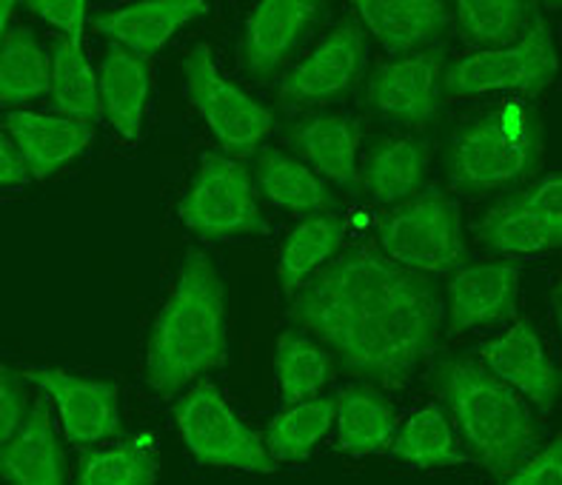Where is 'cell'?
Instances as JSON below:
<instances>
[{
	"label": "cell",
	"instance_id": "obj_15",
	"mask_svg": "<svg viewBox=\"0 0 562 485\" xmlns=\"http://www.w3.org/2000/svg\"><path fill=\"white\" fill-rule=\"evenodd\" d=\"M520 266L480 263L457 271L449 283V337L465 328L497 323L517 314Z\"/></svg>",
	"mask_w": 562,
	"mask_h": 485
},
{
	"label": "cell",
	"instance_id": "obj_31",
	"mask_svg": "<svg viewBox=\"0 0 562 485\" xmlns=\"http://www.w3.org/2000/svg\"><path fill=\"white\" fill-rule=\"evenodd\" d=\"M342 235H346V223L337 214H314V217L300 223L280 249L278 271L285 292H297L300 285L306 283L308 274H314L328 257L340 249Z\"/></svg>",
	"mask_w": 562,
	"mask_h": 485
},
{
	"label": "cell",
	"instance_id": "obj_23",
	"mask_svg": "<svg viewBox=\"0 0 562 485\" xmlns=\"http://www.w3.org/2000/svg\"><path fill=\"white\" fill-rule=\"evenodd\" d=\"M300 157H306L314 169L340 185H355L357 146H360V123L340 114H317L306 117L289 135Z\"/></svg>",
	"mask_w": 562,
	"mask_h": 485
},
{
	"label": "cell",
	"instance_id": "obj_34",
	"mask_svg": "<svg viewBox=\"0 0 562 485\" xmlns=\"http://www.w3.org/2000/svg\"><path fill=\"white\" fill-rule=\"evenodd\" d=\"M26 414L29 408L21 374L12 365H3L0 369V442H7L23 426Z\"/></svg>",
	"mask_w": 562,
	"mask_h": 485
},
{
	"label": "cell",
	"instance_id": "obj_25",
	"mask_svg": "<svg viewBox=\"0 0 562 485\" xmlns=\"http://www.w3.org/2000/svg\"><path fill=\"white\" fill-rule=\"evenodd\" d=\"M255 178L266 198L289 212L317 214L335 206V198L326 183L306 163H300L278 149H266L257 155Z\"/></svg>",
	"mask_w": 562,
	"mask_h": 485
},
{
	"label": "cell",
	"instance_id": "obj_9",
	"mask_svg": "<svg viewBox=\"0 0 562 485\" xmlns=\"http://www.w3.org/2000/svg\"><path fill=\"white\" fill-rule=\"evenodd\" d=\"M186 98L192 100L198 112L206 117L209 126L221 140L228 157H246L260 146L266 135L274 128V114L257 106L255 100L237 86L221 78L214 69L212 52L200 43L192 55L186 57Z\"/></svg>",
	"mask_w": 562,
	"mask_h": 485
},
{
	"label": "cell",
	"instance_id": "obj_10",
	"mask_svg": "<svg viewBox=\"0 0 562 485\" xmlns=\"http://www.w3.org/2000/svg\"><path fill=\"white\" fill-rule=\"evenodd\" d=\"M485 249L503 255H546L562 246V178L546 174L537 185L485 214L477 226Z\"/></svg>",
	"mask_w": 562,
	"mask_h": 485
},
{
	"label": "cell",
	"instance_id": "obj_4",
	"mask_svg": "<svg viewBox=\"0 0 562 485\" xmlns=\"http://www.w3.org/2000/svg\"><path fill=\"white\" fill-rule=\"evenodd\" d=\"M542 151L540 117L522 103H506L457 132L446 169L460 192L485 194L535 174Z\"/></svg>",
	"mask_w": 562,
	"mask_h": 485
},
{
	"label": "cell",
	"instance_id": "obj_38",
	"mask_svg": "<svg viewBox=\"0 0 562 485\" xmlns=\"http://www.w3.org/2000/svg\"><path fill=\"white\" fill-rule=\"evenodd\" d=\"M0 26H3V32H9V21H12V14H14V3L12 0H3V3H0Z\"/></svg>",
	"mask_w": 562,
	"mask_h": 485
},
{
	"label": "cell",
	"instance_id": "obj_29",
	"mask_svg": "<svg viewBox=\"0 0 562 485\" xmlns=\"http://www.w3.org/2000/svg\"><path fill=\"white\" fill-rule=\"evenodd\" d=\"M337 417V397H312L292 403V408L278 414L266 428L263 442L278 463L303 460L308 451L328 435Z\"/></svg>",
	"mask_w": 562,
	"mask_h": 485
},
{
	"label": "cell",
	"instance_id": "obj_26",
	"mask_svg": "<svg viewBox=\"0 0 562 485\" xmlns=\"http://www.w3.org/2000/svg\"><path fill=\"white\" fill-rule=\"evenodd\" d=\"M100 80L86 60L80 43L69 37H57L52 52V100L60 117H71L86 126L100 121L103 100H100Z\"/></svg>",
	"mask_w": 562,
	"mask_h": 485
},
{
	"label": "cell",
	"instance_id": "obj_28",
	"mask_svg": "<svg viewBox=\"0 0 562 485\" xmlns=\"http://www.w3.org/2000/svg\"><path fill=\"white\" fill-rule=\"evenodd\" d=\"M274 374H278L280 397L285 403L321 397L335 374L331 351L300 331H283L274 351Z\"/></svg>",
	"mask_w": 562,
	"mask_h": 485
},
{
	"label": "cell",
	"instance_id": "obj_24",
	"mask_svg": "<svg viewBox=\"0 0 562 485\" xmlns=\"http://www.w3.org/2000/svg\"><path fill=\"white\" fill-rule=\"evenodd\" d=\"M397 411L371 385L337 394V445L346 454H374L392 445Z\"/></svg>",
	"mask_w": 562,
	"mask_h": 485
},
{
	"label": "cell",
	"instance_id": "obj_16",
	"mask_svg": "<svg viewBox=\"0 0 562 485\" xmlns=\"http://www.w3.org/2000/svg\"><path fill=\"white\" fill-rule=\"evenodd\" d=\"M0 477L18 485H60L66 483V456L52 428L49 399L37 397L29 408L23 426L0 442Z\"/></svg>",
	"mask_w": 562,
	"mask_h": 485
},
{
	"label": "cell",
	"instance_id": "obj_20",
	"mask_svg": "<svg viewBox=\"0 0 562 485\" xmlns=\"http://www.w3.org/2000/svg\"><path fill=\"white\" fill-rule=\"evenodd\" d=\"M431 146L417 137H380L360 171L366 192L378 203H397L420 192L426 183Z\"/></svg>",
	"mask_w": 562,
	"mask_h": 485
},
{
	"label": "cell",
	"instance_id": "obj_3",
	"mask_svg": "<svg viewBox=\"0 0 562 485\" xmlns=\"http://www.w3.org/2000/svg\"><path fill=\"white\" fill-rule=\"evenodd\" d=\"M435 388L463 428L480 465L497 480L520 469L540 442L526 399L492 371L446 360L435 369Z\"/></svg>",
	"mask_w": 562,
	"mask_h": 485
},
{
	"label": "cell",
	"instance_id": "obj_14",
	"mask_svg": "<svg viewBox=\"0 0 562 485\" xmlns=\"http://www.w3.org/2000/svg\"><path fill=\"white\" fill-rule=\"evenodd\" d=\"M483 360L488 363L494 377L526 394L542 414L554 408L557 397H560L562 374L542 349L537 328L531 323L517 320L499 340L485 342Z\"/></svg>",
	"mask_w": 562,
	"mask_h": 485
},
{
	"label": "cell",
	"instance_id": "obj_37",
	"mask_svg": "<svg viewBox=\"0 0 562 485\" xmlns=\"http://www.w3.org/2000/svg\"><path fill=\"white\" fill-rule=\"evenodd\" d=\"M29 178H32V169H29L26 157L18 149L12 135L3 132V137H0V185L9 192V189L26 185Z\"/></svg>",
	"mask_w": 562,
	"mask_h": 485
},
{
	"label": "cell",
	"instance_id": "obj_21",
	"mask_svg": "<svg viewBox=\"0 0 562 485\" xmlns=\"http://www.w3.org/2000/svg\"><path fill=\"white\" fill-rule=\"evenodd\" d=\"M357 12L392 52H408L437 41L451 21L442 0H360Z\"/></svg>",
	"mask_w": 562,
	"mask_h": 485
},
{
	"label": "cell",
	"instance_id": "obj_33",
	"mask_svg": "<svg viewBox=\"0 0 562 485\" xmlns=\"http://www.w3.org/2000/svg\"><path fill=\"white\" fill-rule=\"evenodd\" d=\"M537 14V3L526 0H460L457 23L465 41L480 46H503L514 37H522V29Z\"/></svg>",
	"mask_w": 562,
	"mask_h": 485
},
{
	"label": "cell",
	"instance_id": "obj_11",
	"mask_svg": "<svg viewBox=\"0 0 562 485\" xmlns=\"http://www.w3.org/2000/svg\"><path fill=\"white\" fill-rule=\"evenodd\" d=\"M26 380L37 383L60 408L66 440L71 445H94L121 435L117 385L103 380H86L52 365H26Z\"/></svg>",
	"mask_w": 562,
	"mask_h": 485
},
{
	"label": "cell",
	"instance_id": "obj_35",
	"mask_svg": "<svg viewBox=\"0 0 562 485\" xmlns=\"http://www.w3.org/2000/svg\"><path fill=\"white\" fill-rule=\"evenodd\" d=\"M508 485H560L562 483V440L557 437L549 449H542L540 454L526 460L517 471H512L508 477H503Z\"/></svg>",
	"mask_w": 562,
	"mask_h": 485
},
{
	"label": "cell",
	"instance_id": "obj_13",
	"mask_svg": "<svg viewBox=\"0 0 562 485\" xmlns=\"http://www.w3.org/2000/svg\"><path fill=\"white\" fill-rule=\"evenodd\" d=\"M366 64V32L357 23H342L312 55L289 71L280 83V100H326L346 92L360 78Z\"/></svg>",
	"mask_w": 562,
	"mask_h": 485
},
{
	"label": "cell",
	"instance_id": "obj_27",
	"mask_svg": "<svg viewBox=\"0 0 562 485\" xmlns=\"http://www.w3.org/2000/svg\"><path fill=\"white\" fill-rule=\"evenodd\" d=\"M52 92V57L41 49L32 29L14 26L3 32L0 49V103L18 106Z\"/></svg>",
	"mask_w": 562,
	"mask_h": 485
},
{
	"label": "cell",
	"instance_id": "obj_30",
	"mask_svg": "<svg viewBox=\"0 0 562 485\" xmlns=\"http://www.w3.org/2000/svg\"><path fill=\"white\" fill-rule=\"evenodd\" d=\"M392 454L420 469H449V465L469 463L460 451L451 422L440 406H426L414 411L392 440Z\"/></svg>",
	"mask_w": 562,
	"mask_h": 485
},
{
	"label": "cell",
	"instance_id": "obj_22",
	"mask_svg": "<svg viewBox=\"0 0 562 485\" xmlns=\"http://www.w3.org/2000/svg\"><path fill=\"white\" fill-rule=\"evenodd\" d=\"M149 64L135 52L112 43L100 66V100L103 114L123 140H137L143 126V109L149 98Z\"/></svg>",
	"mask_w": 562,
	"mask_h": 485
},
{
	"label": "cell",
	"instance_id": "obj_8",
	"mask_svg": "<svg viewBox=\"0 0 562 485\" xmlns=\"http://www.w3.org/2000/svg\"><path fill=\"white\" fill-rule=\"evenodd\" d=\"M180 221L203 237L266 232L249 169L228 155H206L192 189L180 200Z\"/></svg>",
	"mask_w": 562,
	"mask_h": 485
},
{
	"label": "cell",
	"instance_id": "obj_5",
	"mask_svg": "<svg viewBox=\"0 0 562 485\" xmlns=\"http://www.w3.org/2000/svg\"><path fill=\"white\" fill-rule=\"evenodd\" d=\"M385 257L420 274H437L463 263V217L460 203L440 192L403 200L380 221Z\"/></svg>",
	"mask_w": 562,
	"mask_h": 485
},
{
	"label": "cell",
	"instance_id": "obj_36",
	"mask_svg": "<svg viewBox=\"0 0 562 485\" xmlns=\"http://www.w3.org/2000/svg\"><path fill=\"white\" fill-rule=\"evenodd\" d=\"M29 12L41 14L43 21L66 32V37L80 43L86 21V0H29Z\"/></svg>",
	"mask_w": 562,
	"mask_h": 485
},
{
	"label": "cell",
	"instance_id": "obj_7",
	"mask_svg": "<svg viewBox=\"0 0 562 485\" xmlns=\"http://www.w3.org/2000/svg\"><path fill=\"white\" fill-rule=\"evenodd\" d=\"M557 71H560V57H557L551 26L542 18H535V23L514 46L483 49L451 64L442 78V89L451 98L485 92L540 94L554 83Z\"/></svg>",
	"mask_w": 562,
	"mask_h": 485
},
{
	"label": "cell",
	"instance_id": "obj_19",
	"mask_svg": "<svg viewBox=\"0 0 562 485\" xmlns=\"http://www.w3.org/2000/svg\"><path fill=\"white\" fill-rule=\"evenodd\" d=\"M3 126L26 157L32 178L46 180L57 169H64L71 157L92 143V126L71 117H49V114L7 112Z\"/></svg>",
	"mask_w": 562,
	"mask_h": 485
},
{
	"label": "cell",
	"instance_id": "obj_17",
	"mask_svg": "<svg viewBox=\"0 0 562 485\" xmlns=\"http://www.w3.org/2000/svg\"><path fill=\"white\" fill-rule=\"evenodd\" d=\"M321 12L314 0H263L246 23V66L255 78L280 69L300 35Z\"/></svg>",
	"mask_w": 562,
	"mask_h": 485
},
{
	"label": "cell",
	"instance_id": "obj_32",
	"mask_svg": "<svg viewBox=\"0 0 562 485\" xmlns=\"http://www.w3.org/2000/svg\"><path fill=\"white\" fill-rule=\"evenodd\" d=\"M151 437H135L106 451H92L80 463V485H151L160 463L149 449Z\"/></svg>",
	"mask_w": 562,
	"mask_h": 485
},
{
	"label": "cell",
	"instance_id": "obj_1",
	"mask_svg": "<svg viewBox=\"0 0 562 485\" xmlns=\"http://www.w3.org/2000/svg\"><path fill=\"white\" fill-rule=\"evenodd\" d=\"M289 317L346 371L406 388L440 337V285L378 251L355 249L306 283Z\"/></svg>",
	"mask_w": 562,
	"mask_h": 485
},
{
	"label": "cell",
	"instance_id": "obj_6",
	"mask_svg": "<svg viewBox=\"0 0 562 485\" xmlns=\"http://www.w3.org/2000/svg\"><path fill=\"white\" fill-rule=\"evenodd\" d=\"M175 420L198 465L255 474L278 471V460L266 451V442L246 422L237 420V414L209 380L194 383L192 392L175 403Z\"/></svg>",
	"mask_w": 562,
	"mask_h": 485
},
{
	"label": "cell",
	"instance_id": "obj_2",
	"mask_svg": "<svg viewBox=\"0 0 562 485\" xmlns=\"http://www.w3.org/2000/svg\"><path fill=\"white\" fill-rule=\"evenodd\" d=\"M226 360V285L203 251L189 249L157 314L146 349V383L175 394Z\"/></svg>",
	"mask_w": 562,
	"mask_h": 485
},
{
	"label": "cell",
	"instance_id": "obj_18",
	"mask_svg": "<svg viewBox=\"0 0 562 485\" xmlns=\"http://www.w3.org/2000/svg\"><path fill=\"white\" fill-rule=\"evenodd\" d=\"M203 14H209V3L203 0H146V3H132V7L98 18V32L146 60L164 49L166 41L186 21H194Z\"/></svg>",
	"mask_w": 562,
	"mask_h": 485
},
{
	"label": "cell",
	"instance_id": "obj_12",
	"mask_svg": "<svg viewBox=\"0 0 562 485\" xmlns=\"http://www.w3.org/2000/svg\"><path fill=\"white\" fill-rule=\"evenodd\" d=\"M440 52H417L380 66L369 80V103L408 126H426L440 112Z\"/></svg>",
	"mask_w": 562,
	"mask_h": 485
}]
</instances>
